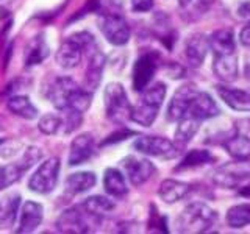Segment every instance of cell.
Segmentation results:
<instances>
[{
	"instance_id": "1",
	"label": "cell",
	"mask_w": 250,
	"mask_h": 234,
	"mask_svg": "<svg viewBox=\"0 0 250 234\" xmlns=\"http://www.w3.org/2000/svg\"><path fill=\"white\" fill-rule=\"evenodd\" d=\"M49 98L58 111L77 109V111L84 113L91 105L92 92L80 88L72 78L58 77L49 89Z\"/></svg>"
},
{
	"instance_id": "2",
	"label": "cell",
	"mask_w": 250,
	"mask_h": 234,
	"mask_svg": "<svg viewBox=\"0 0 250 234\" xmlns=\"http://www.w3.org/2000/svg\"><path fill=\"white\" fill-rule=\"evenodd\" d=\"M217 222V214L214 209L202 201H195L188 205L180 213L175 226L178 233H205L209 231Z\"/></svg>"
},
{
	"instance_id": "3",
	"label": "cell",
	"mask_w": 250,
	"mask_h": 234,
	"mask_svg": "<svg viewBox=\"0 0 250 234\" xmlns=\"http://www.w3.org/2000/svg\"><path fill=\"white\" fill-rule=\"evenodd\" d=\"M164 98H166V84L164 83L158 81L152 86H147L143 91L139 103L135 108H131L130 119L141 127H150L158 116Z\"/></svg>"
},
{
	"instance_id": "4",
	"label": "cell",
	"mask_w": 250,
	"mask_h": 234,
	"mask_svg": "<svg viewBox=\"0 0 250 234\" xmlns=\"http://www.w3.org/2000/svg\"><path fill=\"white\" fill-rule=\"evenodd\" d=\"M97 50L96 39L88 31H80L69 36L60 45L57 52V62L64 69H74L82 62L84 53H92Z\"/></svg>"
},
{
	"instance_id": "5",
	"label": "cell",
	"mask_w": 250,
	"mask_h": 234,
	"mask_svg": "<svg viewBox=\"0 0 250 234\" xmlns=\"http://www.w3.org/2000/svg\"><path fill=\"white\" fill-rule=\"evenodd\" d=\"M104 100H105L106 117L109 120L122 123L124 120L130 119L131 105L128 101L127 92H125L121 83H109L105 88Z\"/></svg>"
},
{
	"instance_id": "6",
	"label": "cell",
	"mask_w": 250,
	"mask_h": 234,
	"mask_svg": "<svg viewBox=\"0 0 250 234\" xmlns=\"http://www.w3.org/2000/svg\"><path fill=\"white\" fill-rule=\"evenodd\" d=\"M213 181L225 189H234L239 184L250 181V159H234L222 164L214 170Z\"/></svg>"
},
{
	"instance_id": "7",
	"label": "cell",
	"mask_w": 250,
	"mask_h": 234,
	"mask_svg": "<svg viewBox=\"0 0 250 234\" xmlns=\"http://www.w3.org/2000/svg\"><path fill=\"white\" fill-rule=\"evenodd\" d=\"M58 176H60V159L49 158L31 175L28 187L36 194H49L57 187Z\"/></svg>"
},
{
	"instance_id": "8",
	"label": "cell",
	"mask_w": 250,
	"mask_h": 234,
	"mask_svg": "<svg viewBox=\"0 0 250 234\" xmlns=\"http://www.w3.org/2000/svg\"><path fill=\"white\" fill-rule=\"evenodd\" d=\"M99 28L113 45H125L130 41V27L121 14H104L99 19Z\"/></svg>"
},
{
	"instance_id": "9",
	"label": "cell",
	"mask_w": 250,
	"mask_h": 234,
	"mask_svg": "<svg viewBox=\"0 0 250 234\" xmlns=\"http://www.w3.org/2000/svg\"><path fill=\"white\" fill-rule=\"evenodd\" d=\"M135 150L147 156H155L161 159H172L178 155V148L174 142L160 136H139L133 142Z\"/></svg>"
},
{
	"instance_id": "10",
	"label": "cell",
	"mask_w": 250,
	"mask_h": 234,
	"mask_svg": "<svg viewBox=\"0 0 250 234\" xmlns=\"http://www.w3.org/2000/svg\"><path fill=\"white\" fill-rule=\"evenodd\" d=\"M197 94H199L197 86L192 84V83H186V84L180 86V88L174 92V96H172V98L169 101L167 120L178 122L182 117H185Z\"/></svg>"
},
{
	"instance_id": "11",
	"label": "cell",
	"mask_w": 250,
	"mask_h": 234,
	"mask_svg": "<svg viewBox=\"0 0 250 234\" xmlns=\"http://www.w3.org/2000/svg\"><path fill=\"white\" fill-rule=\"evenodd\" d=\"M121 167L125 172V176L128 178V181L133 186L144 184L155 174L153 164L148 159L143 158V156H136V155L125 156L121 161Z\"/></svg>"
},
{
	"instance_id": "12",
	"label": "cell",
	"mask_w": 250,
	"mask_h": 234,
	"mask_svg": "<svg viewBox=\"0 0 250 234\" xmlns=\"http://www.w3.org/2000/svg\"><path fill=\"white\" fill-rule=\"evenodd\" d=\"M88 218H92V220H96V222L100 223V220L91 217L82 206L80 208L66 209L64 213L60 215V218H58L57 230L60 233H74V234L88 233L91 230V223H89Z\"/></svg>"
},
{
	"instance_id": "13",
	"label": "cell",
	"mask_w": 250,
	"mask_h": 234,
	"mask_svg": "<svg viewBox=\"0 0 250 234\" xmlns=\"http://www.w3.org/2000/svg\"><path fill=\"white\" fill-rule=\"evenodd\" d=\"M156 72V59L153 55L147 53L139 57L133 66V89L136 92H143Z\"/></svg>"
},
{
	"instance_id": "14",
	"label": "cell",
	"mask_w": 250,
	"mask_h": 234,
	"mask_svg": "<svg viewBox=\"0 0 250 234\" xmlns=\"http://www.w3.org/2000/svg\"><path fill=\"white\" fill-rule=\"evenodd\" d=\"M209 50V38L203 33H194L185 41V57L192 67H200Z\"/></svg>"
},
{
	"instance_id": "15",
	"label": "cell",
	"mask_w": 250,
	"mask_h": 234,
	"mask_svg": "<svg viewBox=\"0 0 250 234\" xmlns=\"http://www.w3.org/2000/svg\"><path fill=\"white\" fill-rule=\"evenodd\" d=\"M213 72L222 81H233L238 78L236 52L213 53Z\"/></svg>"
},
{
	"instance_id": "16",
	"label": "cell",
	"mask_w": 250,
	"mask_h": 234,
	"mask_svg": "<svg viewBox=\"0 0 250 234\" xmlns=\"http://www.w3.org/2000/svg\"><path fill=\"white\" fill-rule=\"evenodd\" d=\"M219 114H221V109L216 105L213 97L202 91H199V94L195 96L192 101V105L189 106V109H188V113H186V116H191L200 122L213 119V117H217Z\"/></svg>"
},
{
	"instance_id": "17",
	"label": "cell",
	"mask_w": 250,
	"mask_h": 234,
	"mask_svg": "<svg viewBox=\"0 0 250 234\" xmlns=\"http://www.w3.org/2000/svg\"><path fill=\"white\" fill-rule=\"evenodd\" d=\"M94 155V137L91 133L78 135L70 144L69 166H80Z\"/></svg>"
},
{
	"instance_id": "18",
	"label": "cell",
	"mask_w": 250,
	"mask_h": 234,
	"mask_svg": "<svg viewBox=\"0 0 250 234\" xmlns=\"http://www.w3.org/2000/svg\"><path fill=\"white\" fill-rule=\"evenodd\" d=\"M216 89L227 106L239 113H250V94L247 91L229 88V86H217Z\"/></svg>"
},
{
	"instance_id": "19",
	"label": "cell",
	"mask_w": 250,
	"mask_h": 234,
	"mask_svg": "<svg viewBox=\"0 0 250 234\" xmlns=\"http://www.w3.org/2000/svg\"><path fill=\"white\" fill-rule=\"evenodd\" d=\"M42 222V206L36 201H25L21 211L18 233H33Z\"/></svg>"
},
{
	"instance_id": "20",
	"label": "cell",
	"mask_w": 250,
	"mask_h": 234,
	"mask_svg": "<svg viewBox=\"0 0 250 234\" xmlns=\"http://www.w3.org/2000/svg\"><path fill=\"white\" fill-rule=\"evenodd\" d=\"M105 55L100 53L99 49L94 50L89 55V62H88V69H86L84 74V89L94 92L100 84L102 80V74H104V67H105Z\"/></svg>"
},
{
	"instance_id": "21",
	"label": "cell",
	"mask_w": 250,
	"mask_h": 234,
	"mask_svg": "<svg viewBox=\"0 0 250 234\" xmlns=\"http://www.w3.org/2000/svg\"><path fill=\"white\" fill-rule=\"evenodd\" d=\"M19 206H21V195L18 192L6 194L0 200V230L11 228L14 225Z\"/></svg>"
},
{
	"instance_id": "22",
	"label": "cell",
	"mask_w": 250,
	"mask_h": 234,
	"mask_svg": "<svg viewBox=\"0 0 250 234\" xmlns=\"http://www.w3.org/2000/svg\"><path fill=\"white\" fill-rule=\"evenodd\" d=\"M189 192H191V184L172 178L164 179L158 189L160 198L166 203H177L182 198H185Z\"/></svg>"
},
{
	"instance_id": "23",
	"label": "cell",
	"mask_w": 250,
	"mask_h": 234,
	"mask_svg": "<svg viewBox=\"0 0 250 234\" xmlns=\"http://www.w3.org/2000/svg\"><path fill=\"white\" fill-rule=\"evenodd\" d=\"M49 53L50 50H49V45H47L45 36L38 35L27 44L25 53H23V62H25L27 67L39 64V62H42L49 57Z\"/></svg>"
},
{
	"instance_id": "24",
	"label": "cell",
	"mask_w": 250,
	"mask_h": 234,
	"mask_svg": "<svg viewBox=\"0 0 250 234\" xmlns=\"http://www.w3.org/2000/svg\"><path fill=\"white\" fill-rule=\"evenodd\" d=\"M104 187H105L106 194H109L111 197H116V198L125 197L128 192V186H127V181H125L124 174L121 170L113 169V167L105 170Z\"/></svg>"
},
{
	"instance_id": "25",
	"label": "cell",
	"mask_w": 250,
	"mask_h": 234,
	"mask_svg": "<svg viewBox=\"0 0 250 234\" xmlns=\"http://www.w3.org/2000/svg\"><path fill=\"white\" fill-rule=\"evenodd\" d=\"M82 208L91 217L97 218V220H102L105 215H108L111 211H114L116 205H114V201L109 200L108 197H104V195H94V197L86 198L82 203Z\"/></svg>"
},
{
	"instance_id": "26",
	"label": "cell",
	"mask_w": 250,
	"mask_h": 234,
	"mask_svg": "<svg viewBox=\"0 0 250 234\" xmlns=\"http://www.w3.org/2000/svg\"><path fill=\"white\" fill-rule=\"evenodd\" d=\"M224 148L234 159H250V136L236 133L234 136L224 140Z\"/></svg>"
},
{
	"instance_id": "27",
	"label": "cell",
	"mask_w": 250,
	"mask_h": 234,
	"mask_svg": "<svg viewBox=\"0 0 250 234\" xmlns=\"http://www.w3.org/2000/svg\"><path fill=\"white\" fill-rule=\"evenodd\" d=\"M209 49L213 53H225V52H236V41L234 33L230 28L216 30L209 36Z\"/></svg>"
},
{
	"instance_id": "28",
	"label": "cell",
	"mask_w": 250,
	"mask_h": 234,
	"mask_svg": "<svg viewBox=\"0 0 250 234\" xmlns=\"http://www.w3.org/2000/svg\"><path fill=\"white\" fill-rule=\"evenodd\" d=\"M97 183V176L92 172H77L66 179V192L70 195L89 191Z\"/></svg>"
},
{
	"instance_id": "29",
	"label": "cell",
	"mask_w": 250,
	"mask_h": 234,
	"mask_svg": "<svg viewBox=\"0 0 250 234\" xmlns=\"http://www.w3.org/2000/svg\"><path fill=\"white\" fill-rule=\"evenodd\" d=\"M8 109L16 114L22 117V119L27 120H33L38 117V109L36 106L31 103V100L25 96H14L8 100Z\"/></svg>"
},
{
	"instance_id": "30",
	"label": "cell",
	"mask_w": 250,
	"mask_h": 234,
	"mask_svg": "<svg viewBox=\"0 0 250 234\" xmlns=\"http://www.w3.org/2000/svg\"><path fill=\"white\" fill-rule=\"evenodd\" d=\"M200 120L194 119L191 116H185L178 120V127L175 130V142L180 145L188 144L189 140L195 136V133L199 131L200 127Z\"/></svg>"
},
{
	"instance_id": "31",
	"label": "cell",
	"mask_w": 250,
	"mask_h": 234,
	"mask_svg": "<svg viewBox=\"0 0 250 234\" xmlns=\"http://www.w3.org/2000/svg\"><path fill=\"white\" fill-rule=\"evenodd\" d=\"M225 222L230 228H244L250 225V205H236L229 209Z\"/></svg>"
},
{
	"instance_id": "32",
	"label": "cell",
	"mask_w": 250,
	"mask_h": 234,
	"mask_svg": "<svg viewBox=\"0 0 250 234\" xmlns=\"http://www.w3.org/2000/svg\"><path fill=\"white\" fill-rule=\"evenodd\" d=\"M44 135H64V117L58 114H44L38 123Z\"/></svg>"
},
{
	"instance_id": "33",
	"label": "cell",
	"mask_w": 250,
	"mask_h": 234,
	"mask_svg": "<svg viewBox=\"0 0 250 234\" xmlns=\"http://www.w3.org/2000/svg\"><path fill=\"white\" fill-rule=\"evenodd\" d=\"M213 161H214V156L207 150H191L183 158V161L177 166V170L200 167V166H203V164H208V162H213Z\"/></svg>"
},
{
	"instance_id": "34",
	"label": "cell",
	"mask_w": 250,
	"mask_h": 234,
	"mask_svg": "<svg viewBox=\"0 0 250 234\" xmlns=\"http://www.w3.org/2000/svg\"><path fill=\"white\" fill-rule=\"evenodd\" d=\"M22 174H23V169L19 166L18 162L0 166V191L6 189V187L14 184L21 178Z\"/></svg>"
},
{
	"instance_id": "35",
	"label": "cell",
	"mask_w": 250,
	"mask_h": 234,
	"mask_svg": "<svg viewBox=\"0 0 250 234\" xmlns=\"http://www.w3.org/2000/svg\"><path fill=\"white\" fill-rule=\"evenodd\" d=\"M41 156H42L41 150H38V148L31 147V148H28L25 153H23L22 159L18 164L23 169V172H25L27 169H30L31 166H33V164H36L39 159H41Z\"/></svg>"
},
{
	"instance_id": "36",
	"label": "cell",
	"mask_w": 250,
	"mask_h": 234,
	"mask_svg": "<svg viewBox=\"0 0 250 234\" xmlns=\"http://www.w3.org/2000/svg\"><path fill=\"white\" fill-rule=\"evenodd\" d=\"M153 0H131V8L136 13H146L148 10H152Z\"/></svg>"
},
{
	"instance_id": "37",
	"label": "cell",
	"mask_w": 250,
	"mask_h": 234,
	"mask_svg": "<svg viewBox=\"0 0 250 234\" xmlns=\"http://www.w3.org/2000/svg\"><path fill=\"white\" fill-rule=\"evenodd\" d=\"M131 135H135L133 131H122V133H114V135H111L109 137H106V140H104L102 142V145H108V144H114V142H119V140H124V139H127L128 136Z\"/></svg>"
},
{
	"instance_id": "38",
	"label": "cell",
	"mask_w": 250,
	"mask_h": 234,
	"mask_svg": "<svg viewBox=\"0 0 250 234\" xmlns=\"http://www.w3.org/2000/svg\"><path fill=\"white\" fill-rule=\"evenodd\" d=\"M238 16L241 19H244L250 23V0H246V2H242L239 6H238Z\"/></svg>"
},
{
	"instance_id": "39",
	"label": "cell",
	"mask_w": 250,
	"mask_h": 234,
	"mask_svg": "<svg viewBox=\"0 0 250 234\" xmlns=\"http://www.w3.org/2000/svg\"><path fill=\"white\" fill-rule=\"evenodd\" d=\"M239 41L242 45H246V47H250V23L247 27H244L241 30V33H239Z\"/></svg>"
},
{
	"instance_id": "40",
	"label": "cell",
	"mask_w": 250,
	"mask_h": 234,
	"mask_svg": "<svg viewBox=\"0 0 250 234\" xmlns=\"http://www.w3.org/2000/svg\"><path fill=\"white\" fill-rule=\"evenodd\" d=\"M244 74L247 78H250V58L246 61V67H244Z\"/></svg>"
},
{
	"instance_id": "41",
	"label": "cell",
	"mask_w": 250,
	"mask_h": 234,
	"mask_svg": "<svg viewBox=\"0 0 250 234\" xmlns=\"http://www.w3.org/2000/svg\"><path fill=\"white\" fill-rule=\"evenodd\" d=\"M191 2H192V0H180V6L186 8V6H189V5H191Z\"/></svg>"
},
{
	"instance_id": "42",
	"label": "cell",
	"mask_w": 250,
	"mask_h": 234,
	"mask_svg": "<svg viewBox=\"0 0 250 234\" xmlns=\"http://www.w3.org/2000/svg\"><path fill=\"white\" fill-rule=\"evenodd\" d=\"M0 144H2V140H0Z\"/></svg>"
}]
</instances>
